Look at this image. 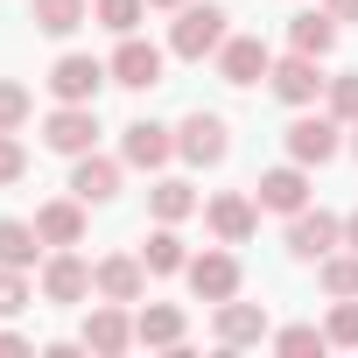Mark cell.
I'll return each mask as SVG.
<instances>
[{
  "instance_id": "6da1fadb",
  "label": "cell",
  "mask_w": 358,
  "mask_h": 358,
  "mask_svg": "<svg viewBox=\"0 0 358 358\" xmlns=\"http://www.w3.org/2000/svg\"><path fill=\"white\" fill-rule=\"evenodd\" d=\"M232 15L225 8H176V29H169V57H183V64H204V57H218L225 50V29Z\"/></svg>"
},
{
  "instance_id": "7a4b0ae2",
  "label": "cell",
  "mask_w": 358,
  "mask_h": 358,
  "mask_svg": "<svg viewBox=\"0 0 358 358\" xmlns=\"http://www.w3.org/2000/svg\"><path fill=\"white\" fill-rule=\"evenodd\" d=\"M337 148H344V120H337V113H302V120L288 127V162H302V169L337 162Z\"/></svg>"
},
{
  "instance_id": "3957f363",
  "label": "cell",
  "mask_w": 358,
  "mask_h": 358,
  "mask_svg": "<svg viewBox=\"0 0 358 358\" xmlns=\"http://www.w3.org/2000/svg\"><path fill=\"white\" fill-rule=\"evenodd\" d=\"M176 155H183L190 169H218V162L232 155V127H225L218 113H190L183 127H176Z\"/></svg>"
},
{
  "instance_id": "277c9868",
  "label": "cell",
  "mask_w": 358,
  "mask_h": 358,
  "mask_svg": "<svg viewBox=\"0 0 358 358\" xmlns=\"http://www.w3.org/2000/svg\"><path fill=\"white\" fill-rule=\"evenodd\" d=\"M106 78H113V71H106L99 57H78V50L50 64V92H57V106H92Z\"/></svg>"
},
{
  "instance_id": "5b68a950",
  "label": "cell",
  "mask_w": 358,
  "mask_h": 358,
  "mask_svg": "<svg viewBox=\"0 0 358 358\" xmlns=\"http://www.w3.org/2000/svg\"><path fill=\"white\" fill-rule=\"evenodd\" d=\"M316 64H323V57H302V50H288V57H281V64L267 71L274 99H281V106H316V99H323V85H330V78H323Z\"/></svg>"
},
{
  "instance_id": "8992f818",
  "label": "cell",
  "mask_w": 358,
  "mask_h": 358,
  "mask_svg": "<svg viewBox=\"0 0 358 358\" xmlns=\"http://www.w3.org/2000/svg\"><path fill=\"white\" fill-rule=\"evenodd\" d=\"M337 246H344V218H330V211H309V204L288 218V253H295V260H330Z\"/></svg>"
},
{
  "instance_id": "52a82bcc",
  "label": "cell",
  "mask_w": 358,
  "mask_h": 358,
  "mask_svg": "<svg viewBox=\"0 0 358 358\" xmlns=\"http://www.w3.org/2000/svg\"><path fill=\"white\" fill-rule=\"evenodd\" d=\"M85 295H99V281H92V260H78L71 246H57L50 260H43V302H85Z\"/></svg>"
},
{
  "instance_id": "ba28073f",
  "label": "cell",
  "mask_w": 358,
  "mask_h": 358,
  "mask_svg": "<svg viewBox=\"0 0 358 358\" xmlns=\"http://www.w3.org/2000/svg\"><path fill=\"white\" fill-rule=\"evenodd\" d=\"M176 155V127H162V120H127L120 127V162L127 169H162Z\"/></svg>"
},
{
  "instance_id": "9c48e42d",
  "label": "cell",
  "mask_w": 358,
  "mask_h": 358,
  "mask_svg": "<svg viewBox=\"0 0 358 358\" xmlns=\"http://www.w3.org/2000/svg\"><path fill=\"white\" fill-rule=\"evenodd\" d=\"M78 344H85V351H99V358H120L127 344H141V337H134L127 302H106V295H99V309L85 316V337H78Z\"/></svg>"
},
{
  "instance_id": "30bf717a",
  "label": "cell",
  "mask_w": 358,
  "mask_h": 358,
  "mask_svg": "<svg viewBox=\"0 0 358 358\" xmlns=\"http://www.w3.org/2000/svg\"><path fill=\"white\" fill-rule=\"evenodd\" d=\"M43 141L78 162V155H92V141H99V113H92V106H57V113L43 120Z\"/></svg>"
},
{
  "instance_id": "8fae6325",
  "label": "cell",
  "mask_w": 358,
  "mask_h": 358,
  "mask_svg": "<svg viewBox=\"0 0 358 358\" xmlns=\"http://www.w3.org/2000/svg\"><path fill=\"white\" fill-rule=\"evenodd\" d=\"M267 71H274V50L260 36H225V50H218V78L225 85H260Z\"/></svg>"
},
{
  "instance_id": "7c38bea8",
  "label": "cell",
  "mask_w": 358,
  "mask_h": 358,
  "mask_svg": "<svg viewBox=\"0 0 358 358\" xmlns=\"http://www.w3.org/2000/svg\"><path fill=\"white\" fill-rule=\"evenodd\" d=\"M113 85H127V92H148V85H162V50L155 43H141V36H120V50H113Z\"/></svg>"
},
{
  "instance_id": "4fadbf2b",
  "label": "cell",
  "mask_w": 358,
  "mask_h": 358,
  "mask_svg": "<svg viewBox=\"0 0 358 358\" xmlns=\"http://www.w3.org/2000/svg\"><path fill=\"white\" fill-rule=\"evenodd\" d=\"M92 281H99L106 302H141V295H148V260H141V253H106V260L92 267Z\"/></svg>"
},
{
  "instance_id": "5bb4252c",
  "label": "cell",
  "mask_w": 358,
  "mask_h": 358,
  "mask_svg": "<svg viewBox=\"0 0 358 358\" xmlns=\"http://www.w3.org/2000/svg\"><path fill=\"white\" fill-rule=\"evenodd\" d=\"M183 274H190V295H197V302H232V295H239V260H232L225 246H218V253H197Z\"/></svg>"
},
{
  "instance_id": "9a60e30c",
  "label": "cell",
  "mask_w": 358,
  "mask_h": 358,
  "mask_svg": "<svg viewBox=\"0 0 358 358\" xmlns=\"http://www.w3.org/2000/svg\"><path fill=\"white\" fill-rule=\"evenodd\" d=\"M211 232H218V246H246L253 239V225H260V204L246 197V190H225V197H211Z\"/></svg>"
},
{
  "instance_id": "2e32d148",
  "label": "cell",
  "mask_w": 358,
  "mask_h": 358,
  "mask_svg": "<svg viewBox=\"0 0 358 358\" xmlns=\"http://www.w3.org/2000/svg\"><path fill=\"white\" fill-rule=\"evenodd\" d=\"M253 190H260V211H281V218H295V211L309 204V169H302V162H288V169H267Z\"/></svg>"
},
{
  "instance_id": "e0dca14e",
  "label": "cell",
  "mask_w": 358,
  "mask_h": 358,
  "mask_svg": "<svg viewBox=\"0 0 358 358\" xmlns=\"http://www.w3.org/2000/svg\"><path fill=\"white\" fill-rule=\"evenodd\" d=\"M71 197L113 204V197H120V162H113V155H78V162H71Z\"/></svg>"
},
{
  "instance_id": "ac0fdd59",
  "label": "cell",
  "mask_w": 358,
  "mask_h": 358,
  "mask_svg": "<svg viewBox=\"0 0 358 358\" xmlns=\"http://www.w3.org/2000/svg\"><path fill=\"white\" fill-rule=\"evenodd\" d=\"M260 337H267V309H260V302H239V295L218 302V344H225V351L260 344Z\"/></svg>"
},
{
  "instance_id": "d6986e66",
  "label": "cell",
  "mask_w": 358,
  "mask_h": 358,
  "mask_svg": "<svg viewBox=\"0 0 358 358\" xmlns=\"http://www.w3.org/2000/svg\"><path fill=\"white\" fill-rule=\"evenodd\" d=\"M36 232H43V246H78V239H85V197L43 204V211H36Z\"/></svg>"
},
{
  "instance_id": "ffe728a7",
  "label": "cell",
  "mask_w": 358,
  "mask_h": 358,
  "mask_svg": "<svg viewBox=\"0 0 358 358\" xmlns=\"http://www.w3.org/2000/svg\"><path fill=\"white\" fill-rule=\"evenodd\" d=\"M330 43H337V15H330V8H302V15L288 22V50H302V57H330Z\"/></svg>"
},
{
  "instance_id": "44dd1931",
  "label": "cell",
  "mask_w": 358,
  "mask_h": 358,
  "mask_svg": "<svg viewBox=\"0 0 358 358\" xmlns=\"http://www.w3.org/2000/svg\"><path fill=\"white\" fill-rule=\"evenodd\" d=\"M134 337L141 344H183V309H176V302H141V316H134Z\"/></svg>"
},
{
  "instance_id": "7402d4cb",
  "label": "cell",
  "mask_w": 358,
  "mask_h": 358,
  "mask_svg": "<svg viewBox=\"0 0 358 358\" xmlns=\"http://www.w3.org/2000/svg\"><path fill=\"white\" fill-rule=\"evenodd\" d=\"M148 211H155V225H183L197 211V190L183 183V176H162V183L148 190Z\"/></svg>"
},
{
  "instance_id": "603a6c76",
  "label": "cell",
  "mask_w": 358,
  "mask_h": 358,
  "mask_svg": "<svg viewBox=\"0 0 358 358\" xmlns=\"http://www.w3.org/2000/svg\"><path fill=\"white\" fill-rule=\"evenodd\" d=\"M43 253V232L29 218H0V267H36Z\"/></svg>"
},
{
  "instance_id": "cb8c5ba5",
  "label": "cell",
  "mask_w": 358,
  "mask_h": 358,
  "mask_svg": "<svg viewBox=\"0 0 358 358\" xmlns=\"http://www.w3.org/2000/svg\"><path fill=\"white\" fill-rule=\"evenodd\" d=\"M29 22H36L43 36H78V29L92 22V8H85V0H36Z\"/></svg>"
},
{
  "instance_id": "d4e9b609",
  "label": "cell",
  "mask_w": 358,
  "mask_h": 358,
  "mask_svg": "<svg viewBox=\"0 0 358 358\" xmlns=\"http://www.w3.org/2000/svg\"><path fill=\"white\" fill-rule=\"evenodd\" d=\"M141 260H148V274H183V267H190V253H183V239H176V225H155L148 246H141Z\"/></svg>"
},
{
  "instance_id": "484cf974",
  "label": "cell",
  "mask_w": 358,
  "mask_h": 358,
  "mask_svg": "<svg viewBox=\"0 0 358 358\" xmlns=\"http://www.w3.org/2000/svg\"><path fill=\"white\" fill-rule=\"evenodd\" d=\"M141 15H148V0H99V8H92V22H99V29H113V36H134V29H141Z\"/></svg>"
},
{
  "instance_id": "4316f807",
  "label": "cell",
  "mask_w": 358,
  "mask_h": 358,
  "mask_svg": "<svg viewBox=\"0 0 358 358\" xmlns=\"http://www.w3.org/2000/svg\"><path fill=\"white\" fill-rule=\"evenodd\" d=\"M323 113H337L344 127L358 120V71H337V78L323 85Z\"/></svg>"
},
{
  "instance_id": "83f0119b",
  "label": "cell",
  "mask_w": 358,
  "mask_h": 358,
  "mask_svg": "<svg viewBox=\"0 0 358 358\" xmlns=\"http://www.w3.org/2000/svg\"><path fill=\"white\" fill-rule=\"evenodd\" d=\"M36 113V99H29V85H15V78H0V134H22V120Z\"/></svg>"
},
{
  "instance_id": "f1b7e54d",
  "label": "cell",
  "mask_w": 358,
  "mask_h": 358,
  "mask_svg": "<svg viewBox=\"0 0 358 358\" xmlns=\"http://www.w3.org/2000/svg\"><path fill=\"white\" fill-rule=\"evenodd\" d=\"M316 267H323L330 302H337V295H358V253H330V260H316Z\"/></svg>"
},
{
  "instance_id": "f546056e",
  "label": "cell",
  "mask_w": 358,
  "mask_h": 358,
  "mask_svg": "<svg viewBox=\"0 0 358 358\" xmlns=\"http://www.w3.org/2000/svg\"><path fill=\"white\" fill-rule=\"evenodd\" d=\"M36 302V288H29V267H0V316H22Z\"/></svg>"
},
{
  "instance_id": "4dcf8cb0",
  "label": "cell",
  "mask_w": 358,
  "mask_h": 358,
  "mask_svg": "<svg viewBox=\"0 0 358 358\" xmlns=\"http://www.w3.org/2000/svg\"><path fill=\"white\" fill-rule=\"evenodd\" d=\"M330 337L316 330V323H288V330H274V351H288V358H309V351H323Z\"/></svg>"
},
{
  "instance_id": "1f68e13d",
  "label": "cell",
  "mask_w": 358,
  "mask_h": 358,
  "mask_svg": "<svg viewBox=\"0 0 358 358\" xmlns=\"http://www.w3.org/2000/svg\"><path fill=\"white\" fill-rule=\"evenodd\" d=\"M323 337H330V344H358V295H337V309H330Z\"/></svg>"
},
{
  "instance_id": "d6a6232c",
  "label": "cell",
  "mask_w": 358,
  "mask_h": 358,
  "mask_svg": "<svg viewBox=\"0 0 358 358\" xmlns=\"http://www.w3.org/2000/svg\"><path fill=\"white\" fill-rule=\"evenodd\" d=\"M22 169H29V148H22L15 134H0V190H8V183H22Z\"/></svg>"
},
{
  "instance_id": "836d02e7",
  "label": "cell",
  "mask_w": 358,
  "mask_h": 358,
  "mask_svg": "<svg viewBox=\"0 0 358 358\" xmlns=\"http://www.w3.org/2000/svg\"><path fill=\"white\" fill-rule=\"evenodd\" d=\"M15 351H29V337L22 330H0V358H15Z\"/></svg>"
},
{
  "instance_id": "e575fe53",
  "label": "cell",
  "mask_w": 358,
  "mask_h": 358,
  "mask_svg": "<svg viewBox=\"0 0 358 358\" xmlns=\"http://www.w3.org/2000/svg\"><path fill=\"white\" fill-rule=\"evenodd\" d=\"M323 8H330L337 22H358V0H323Z\"/></svg>"
},
{
  "instance_id": "d590c367",
  "label": "cell",
  "mask_w": 358,
  "mask_h": 358,
  "mask_svg": "<svg viewBox=\"0 0 358 358\" xmlns=\"http://www.w3.org/2000/svg\"><path fill=\"white\" fill-rule=\"evenodd\" d=\"M344 246H351V253H358V211H351V218H344Z\"/></svg>"
},
{
  "instance_id": "8d00e7d4",
  "label": "cell",
  "mask_w": 358,
  "mask_h": 358,
  "mask_svg": "<svg viewBox=\"0 0 358 358\" xmlns=\"http://www.w3.org/2000/svg\"><path fill=\"white\" fill-rule=\"evenodd\" d=\"M148 8H190V0H148Z\"/></svg>"
},
{
  "instance_id": "74e56055",
  "label": "cell",
  "mask_w": 358,
  "mask_h": 358,
  "mask_svg": "<svg viewBox=\"0 0 358 358\" xmlns=\"http://www.w3.org/2000/svg\"><path fill=\"white\" fill-rule=\"evenodd\" d=\"M351 155H358V120H351Z\"/></svg>"
}]
</instances>
